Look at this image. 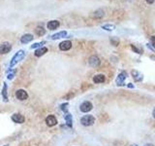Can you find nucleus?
<instances>
[{"label": "nucleus", "instance_id": "obj_15", "mask_svg": "<svg viewBox=\"0 0 155 146\" xmlns=\"http://www.w3.org/2000/svg\"><path fill=\"white\" fill-rule=\"evenodd\" d=\"M66 36H67V31H60V32H58V33L53 34L51 38L53 40H57L60 38H64V37H66Z\"/></svg>", "mask_w": 155, "mask_h": 146}, {"label": "nucleus", "instance_id": "obj_13", "mask_svg": "<svg viewBox=\"0 0 155 146\" xmlns=\"http://www.w3.org/2000/svg\"><path fill=\"white\" fill-rule=\"evenodd\" d=\"M105 76L103 74H97L95 75L94 77H93V82H94L95 84H100V83H104L105 82Z\"/></svg>", "mask_w": 155, "mask_h": 146}, {"label": "nucleus", "instance_id": "obj_18", "mask_svg": "<svg viewBox=\"0 0 155 146\" xmlns=\"http://www.w3.org/2000/svg\"><path fill=\"white\" fill-rule=\"evenodd\" d=\"M35 32L38 36H43V35L46 34V30L43 27H37L36 29H35Z\"/></svg>", "mask_w": 155, "mask_h": 146}, {"label": "nucleus", "instance_id": "obj_28", "mask_svg": "<svg viewBox=\"0 0 155 146\" xmlns=\"http://www.w3.org/2000/svg\"><path fill=\"white\" fill-rule=\"evenodd\" d=\"M13 78H14V73H13V74H9L8 75V79L11 80V79H13Z\"/></svg>", "mask_w": 155, "mask_h": 146}, {"label": "nucleus", "instance_id": "obj_27", "mask_svg": "<svg viewBox=\"0 0 155 146\" xmlns=\"http://www.w3.org/2000/svg\"><path fill=\"white\" fill-rule=\"evenodd\" d=\"M145 1H146V2H147V3H148V4H153L155 0H145Z\"/></svg>", "mask_w": 155, "mask_h": 146}, {"label": "nucleus", "instance_id": "obj_29", "mask_svg": "<svg viewBox=\"0 0 155 146\" xmlns=\"http://www.w3.org/2000/svg\"><path fill=\"white\" fill-rule=\"evenodd\" d=\"M144 146H154V145L151 144V143H147V144H145Z\"/></svg>", "mask_w": 155, "mask_h": 146}, {"label": "nucleus", "instance_id": "obj_8", "mask_svg": "<svg viewBox=\"0 0 155 146\" xmlns=\"http://www.w3.org/2000/svg\"><path fill=\"white\" fill-rule=\"evenodd\" d=\"M46 123L49 127H53L57 124V120H56V118L53 116V115H50V116L47 117Z\"/></svg>", "mask_w": 155, "mask_h": 146}, {"label": "nucleus", "instance_id": "obj_30", "mask_svg": "<svg viewBox=\"0 0 155 146\" xmlns=\"http://www.w3.org/2000/svg\"><path fill=\"white\" fill-rule=\"evenodd\" d=\"M152 115H153V117L155 118V108L153 109V111H152Z\"/></svg>", "mask_w": 155, "mask_h": 146}, {"label": "nucleus", "instance_id": "obj_5", "mask_svg": "<svg viewBox=\"0 0 155 146\" xmlns=\"http://www.w3.org/2000/svg\"><path fill=\"white\" fill-rule=\"evenodd\" d=\"M79 109H81V112H89L91 109H92V103L89 102V101H84L81 104V107H79Z\"/></svg>", "mask_w": 155, "mask_h": 146}, {"label": "nucleus", "instance_id": "obj_9", "mask_svg": "<svg viewBox=\"0 0 155 146\" xmlns=\"http://www.w3.org/2000/svg\"><path fill=\"white\" fill-rule=\"evenodd\" d=\"M12 120H13L15 123H18V124H22L24 123L25 121V118L20 114H14L12 116Z\"/></svg>", "mask_w": 155, "mask_h": 146}, {"label": "nucleus", "instance_id": "obj_12", "mask_svg": "<svg viewBox=\"0 0 155 146\" xmlns=\"http://www.w3.org/2000/svg\"><path fill=\"white\" fill-rule=\"evenodd\" d=\"M33 39L34 37L32 34H24L22 37H20V42H22V44H27L29 43V42H31Z\"/></svg>", "mask_w": 155, "mask_h": 146}, {"label": "nucleus", "instance_id": "obj_11", "mask_svg": "<svg viewBox=\"0 0 155 146\" xmlns=\"http://www.w3.org/2000/svg\"><path fill=\"white\" fill-rule=\"evenodd\" d=\"M126 73L125 72H121L120 74L117 76V78H116V84H117V86H122V85L124 84V81H125V79H126Z\"/></svg>", "mask_w": 155, "mask_h": 146}, {"label": "nucleus", "instance_id": "obj_32", "mask_svg": "<svg viewBox=\"0 0 155 146\" xmlns=\"http://www.w3.org/2000/svg\"><path fill=\"white\" fill-rule=\"evenodd\" d=\"M131 146H139V145H137V144H132Z\"/></svg>", "mask_w": 155, "mask_h": 146}, {"label": "nucleus", "instance_id": "obj_23", "mask_svg": "<svg viewBox=\"0 0 155 146\" xmlns=\"http://www.w3.org/2000/svg\"><path fill=\"white\" fill-rule=\"evenodd\" d=\"M111 43H112L114 46H118L119 40L117 39V38H116V37H112V38H111Z\"/></svg>", "mask_w": 155, "mask_h": 146}, {"label": "nucleus", "instance_id": "obj_19", "mask_svg": "<svg viewBox=\"0 0 155 146\" xmlns=\"http://www.w3.org/2000/svg\"><path fill=\"white\" fill-rule=\"evenodd\" d=\"M103 29L107 30V31H112V30H114V28H116V25H110V23H107V25H104L102 27Z\"/></svg>", "mask_w": 155, "mask_h": 146}, {"label": "nucleus", "instance_id": "obj_22", "mask_svg": "<svg viewBox=\"0 0 155 146\" xmlns=\"http://www.w3.org/2000/svg\"><path fill=\"white\" fill-rule=\"evenodd\" d=\"M45 43H46V42H44V41L38 42V43H34L33 45H31V49H39V48H41Z\"/></svg>", "mask_w": 155, "mask_h": 146}, {"label": "nucleus", "instance_id": "obj_6", "mask_svg": "<svg viewBox=\"0 0 155 146\" xmlns=\"http://www.w3.org/2000/svg\"><path fill=\"white\" fill-rule=\"evenodd\" d=\"M16 98L20 100H25L28 98V94L24 90H18L16 92Z\"/></svg>", "mask_w": 155, "mask_h": 146}, {"label": "nucleus", "instance_id": "obj_1", "mask_svg": "<svg viewBox=\"0 0 155 146\" xmlns=\"http://www.w3.org/2000/svg\"><path fill=\"white\" fill-rule=\"evenodd\" d=\"M24 56H25L24 51H23V50L18 51V53L14 56V58H12V60L10 62V66H14V65H16L18 62H20V60H22L23 58H24Z\"/></svg>", "mask_w": 155, "mask_h": 146}, {"label": "nucleus", "instance_id": "obj_10", "mask_svg": "<svg viewBox=\"0 0 155 146\" xmlns=\"http://www.w3.org/2000/svg\"><path fill=\"white\" fill-rule=\"evenodd\" d=\"M60 25V23L58 22V21H51V22L48 23V25H47V27H48V28L50 30H55L57 27H59Z\"/></svg>", "mask_w": 155, "mask_h": 146}, {"label": "nucleus", "instance_id": "obj_17", "mask_svg": "<svg viewBox=\"0 0 155 146\" xmlns=\"http://www.w3.org/2000/svg\"><path fill=\"white\" fill-rule=\"evenodd\" d=\"M104 15H105V12L103 10H101V9H99V10H96L95 12H93L92 17L94 19H101L104 17Z\"/></svg>", "mask_w": 155, "mask_h": 146}, {"label": "nucleus", "instance_id": "obj_31", "mask_svg": "<svg viewBox=\"0 0 155 146\" xmlns=\"http://www.w3.org/2000/svg\"><path fill=\"white\" fill-rule=\"evenodd\" d=\"M128 88H134V86H133V85H131V84H129L128 85Z\"/></svg>", "mask_w": 155, "mask_h": 146}, {"label": "nucleus", "instance_id": "obj_3", "mask_svg": "<svg viewBox=\"0 0 155 146\" xmlns=\"http://www.w3.org/2000/svg\"><path fill=\"white\" fill-rule=\"evenodd\" d=\"M12 49V45L9 42H4L0 45V54L1 55H5V54H8L9 52L11 51Z\"/></svg>", "mask_w": 155, "mask_h": 146}, {"label": "nucleus", "instance_id": "obj_26", "mask_svg": "<svg viewBox=\"0 0 155 146\" xmlns=\"http://www.w3.org/2000/svg\"><path fill=\"white\" fill-rule=\"evenodd\" d=\"M131 48H132V50H133L134 52H136L137 54H141V53H140V50H138V49L136 48V47L134 46V45H131Z\"/></svg>", "mask_w": 155, "mask_h": 146}, {"label": "nucleus", "instance_id": "obj_2", "mask_svg": "<svg viewBox=\"0 0 155 146\" xmlns=\"http://www.w3.org/2000/svg\"><path fill=\"white\" fill-rule=\"evenodd\" d=\"M81 125H83L85 127L92 126L95 123V118L93 116H91V115H85V116H83L81 119Z\"/></svg>", "mask_w": 155, "mask_h": 146}, {"label": "nucleus", "instance_id": "obj_20", "mask_svg": "<svg viewBox=\"0 0 155 146\" xmlns=\"http://www.w3.org/2000/svg\"><path fill=\"white\" fill-rule=\"evenodd\" d=\"M65 120H66L68 126H69V127H72L73 120H72V115L70 114V113H66V115H65Z\"/></svg>", "mask_w": 155, "mask_h": 146}, {"label": "nucleus", "instance_id": "obj_25", "mask_svg": "<svg viewBox=\"0 0 155 146\" xmlns=\"http://www.w3.org/2000/svg\"><path fill=\"white\" fill-rule=\"evenodd\" d=\"M150 43L153 46V49H155V36H151L150 37Z\"/></svg>", "mask_w": 155, "mask_h": 146}, {"label": "nucleus", "instance_id": "obj_4", "mask_svg": "<svg viewBox=\"0 0 155 146\" xmlns=\"http://www.w3.org/2000/svg\"><path fill=\"white\" fill-rule=\"evenodd\" d=\"M88 63L91 67H97L100 65V58L97 56H92L89 58Z\"/></svg>", "mask_w": 155, "mask_h": 146}, {"label": "nucleus", "instance_id": "obj_16", "mask_svg": "<svg viewBox=\"0 0 155 146\" xmlns=\"http://www.w3.org/2000/svg\"><path fill=\"white\" fill-rule=\"evenodd\" d=\"M48 52V48H46V47H41V48L37 49L36 51H35V56H42L43 55Z\"/></svg>", "mask_w": 155, "mask_h": 146}, {"label": "nucleus", "instance_id": "obj_7", "mask_svg": "<svg viewBox=\"0 0 155 146\" xmlns=\"http://www.w3.org/2000/svg\"><path fill=\"white\" fill-rule=\"evenodd\" d=\"M71 47H72V43H71V41H69V40L63 41L59 44V49L61 51H68L71 49Z\"/></svg>", "mask_w": 155, "mask_h": 146}, {"label": "nucleus", "instance_id": "obj_14", "mask_svg": "<svg viewBox=\"0 0 155 146\" xmlns=\"http://www.w3.org/2000/svg\"><path fill=\"white\" fill-rule=\"evenodd\" d=\"M132 76H133L134 80L137 81V82H140V81H142V80H143V74L139 72L138 70H133V71H132Z\"/></svg>", "mask_w": 155, "mask_h": 146}, {"label": "nucleus", "instance_id": "obj_21", "mask_svg": "<svg viewBox=\"0 0 155 146\" xmlns=\"http://www.w3.org/2000/svg\"><path fill=\"white\" fill-rule=\"evenodd\" d=\"M2 95H3L4 101H8V96H7V84L5 83L3 86V90H2Z\"/></svg>", "mask_w": 155, "mask_h": 146}, {"label": "nucleus", "instance_id": "obj_24", "mask_svg": "<svg viewBox=\"0 0 155 146\" xmlns=\"http://www.w3.org/2000/svg\"><path fill=\"white\" fill-rule=\"evenodd\" d=\"M60 108L62 111L66 112L67 113V110H68V103H63V104L60 105Z\"/></svg>", "mask_w": 155, "mask_h": 146}]
</instances>
